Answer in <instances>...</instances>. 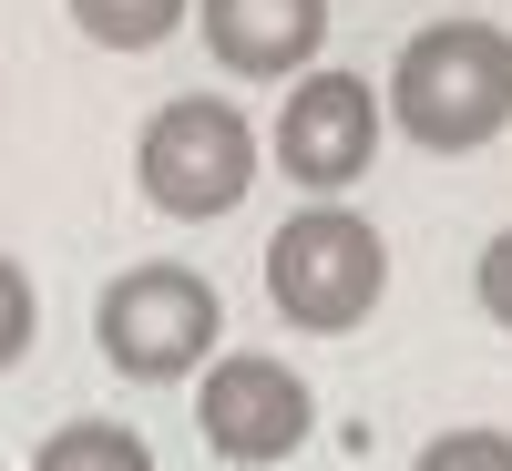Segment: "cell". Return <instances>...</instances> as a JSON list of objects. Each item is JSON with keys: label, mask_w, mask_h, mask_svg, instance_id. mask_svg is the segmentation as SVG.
I'll use <instances>...</instances> for the list:
<instances>
[{"label": "cell", "mask_w": 512, "mask_h": 471, "mask_svg": "<svg viewBox=\"0 0 512 471\" xmlns=\"http://www.w3.org/2000/svg\"><path fill=\"white\" fill-rule=\"evenodd\" d=\"M195 21H205V52H216L226 72H246V82H287V72L318 62L328 0H195Z\"/></svg>", "instance_id": "7"}, {"label": "cell", "mask_w": 512, "mask_h": 471, "mask_svg": "<svg viewBox=\"0 0 512 471\" xmlns=\"http://www.w3.org/2000/svg\"><path fill=\"white\" fill-rule=\"evenodd\" d=\"M390 113L420 154H482L512 123V31H492V21L410 31V52L390 72Z\"/></svg>", "instance_id": "1"}, {"label": "cell", "mask_w": 512, "mask_h": 471, "mask_svg": "<svg viewBox=\"0 0 512 471\" xmlns=\"http://www.w3.org/2000/svg\"><path fill=\"white\" fill-rule=\"evenodd\" d=\"M369 154H379V93L359 72H308L277 113V175L328 205L338 185L369 175Z\"/></svg>", "instance_id": "6"}, {"label": "cell", "mask_w": 512, "mask_h": 471, "mask_svg": "<svg viewBox=\"0 0 512 471\" xmlns=\"http://www.w3.org/2000/svg\"><path fill=\"white\" fill-rule=\"evenodd\" d=\"M195 431L216 461H287L297 441L318 431V400H308V379H297L287 359L267 349H236V359H205V390H195Z\"/></svg>", "instance_id": "5"}, {"label": "cell", "mask_w": 512, "mask_h": 471, "mask_svg": "<svg viewBox=\"0 0 512 471\" xmlns=\"http://www.w3.org/2000/svg\"><path fill=\"white\" fill-rule=\"evenodd\" d=\"M31 471H154V451H144V431H123V420H62V431L31 451Z\"/></svg>", "instance_id": "8"}, {"label": "cell", "mask_w": 512, "mask_h": 471, "mask_svg": "<svg viewBox=\"0 0 512 471\" xmlns=\"http://www.w3.org/2000/svg\"><path fill=\"white\" fill-rule=\"evenodd\" d=\"M410 471H512V431H441Z\"/></svg>", "instance_id": "10"}, {"label": "cell", "mask_w": 512, "mask_h": 471, "mask_svg": "<svg viewBox=\"0 0 512 471\" xmlns=\"http://www.w3.org/2000/svg\"><path fill=\"white\" fill-rule=\"evenodd\" d=\"M379 287H390V246H379L369 216L349 205H308V216H287L277 246H267V297L287 328H318V338H349Z\"/></svg>", "instance_id": "3"}, {"label": "cell", "mask_w": 512, "mask_h": 471, "mask_svg": "<svg viewBox=\"0 0 512 471\" xmlns=\"http://www.w3.org/2000/svg\"><path fill=\"white\" fill-rule=\"evenodd\" d=\"M195 0H72L82 41H103V52H154V41H175V21Z\"/></svg>", "instance_id": "9"}, {"label": "cell", "mask_w": 512, "mask_h": 471, "mask_svg": "<svg viewBox=\"0 0 512 471\" xmlns=\"http://www.w3.org/2000/svg\"><path fill=\"white\" fill-rule=\"evenodd\" d=\"M134 185L154 216L175 226H205V216H236L246 185H256V123L226 103V93H185L144 123L134 144Z\"/></svg>", "instance_id": "2"}, {"label": "cell", "mask_w": 512, "mask_h": 471, "mask_svg": "<svg viewBox=\"0 0 512 471\" xmlns=\"http://www.w3.org/2000/svg\"><path fill=\"white\" fill-rule=\"evenodd\" d=\"M31 328H41V297H31V267L21 256H0V369H11L31 349Z\"/></svg>", "instance_id": "11"}, {"label": "cell", "mask_w": 512, "mask_h": 471, "mask_svg": "<svg viewBox=\"0 0 512 471\" xmlns=\"http://www.w3.org/2000/svg\"><path fill=\"white\" fill-rule=\"evenodd\" d=\"M93 338L123 379H185L195 359H216L226 338V297L205 287L195 267H123L103 297H93Z\"/></svg>", "instance_id": "4"}, {"label": "cell", "mask_w": 512, "mask_h": 471, "mask_svg": "<svg viewBox=\"0 0 512 471\" xmlns=\"http://www.w3.org/2000/svg\"><path fill=\"white\" fill-rule=\"evenodd\" d=\"M472 287H482V308H492V318L512 328V236H492V246H482V267H472Z\"/></svg>", "instance_id": "12"}]
</instances>
